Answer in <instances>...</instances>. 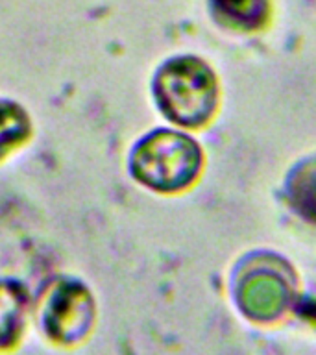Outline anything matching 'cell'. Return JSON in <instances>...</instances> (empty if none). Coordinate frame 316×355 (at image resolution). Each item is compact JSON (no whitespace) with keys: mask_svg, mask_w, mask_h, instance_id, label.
Wrapping results in <instances>:
<instances>
[{"mask_svg":"<svg viewBox=\"0 0 316 355\" xmlns=\"http://www.w3.org/2000/svg\"><path fill=\"white\" fill-rule=\"evenodd\" d=\"M155 94L163 113L183 126L204 124L216 107L215 76L193 58L166 63L155 80Z\"/></svg>","mask_w":316,"mask_h":355,"instance_id":"1","label":"cell"},{"mask_svg":"<svg viewBox=\"0 0 316 355\" xmlns=\"http://www.w3.org/2000/svg\"><path fill=\"white\" fill-rule=\"evenodd\" d=\"M202 165L198 144L176 132H155L133 152L139 182L157 191H177L193 182Z\"/></svg>","mask_w":316,"mask_h":355,"instance_id":"2","label":"cell"},{"mask_svg":"<svg viewBox=\"0 0 316 355\" xmlns=\"http://www.w3.org/2000/svg\"><path fill=\"white\" fill-rule=\"evenodd\" d=\"M91 300L80 285H63L50 304L46 322L58 338L74 340L89 326Z\"/></svg>","mask_w":316,"mask_h":355,"instance_id":"3","label":"cell"},{"mask_svg":"<svg viewBox=\"0 0 316 355\" xmlns=\"http://www.w3.org/2000/svg\"><path fill=\"white\" fill-rule=\"evenodd\" d=\"M24 302V293L17 283L0 282V346H8L19 335Z\"/></svg>","mask_w":316,"mask_h":355,"instance_id":"4","label":"cell"},{"mask_svg":"<svg viewBox=\"0 0 316 355\" xmlns=\"http://www.w3.org/2000/svg\"><path fill=\"white\" fill-rule=\"evenodd\" d=\"M30 122L26 113L15 104L0 102V157L28 137Z\"/></svg>","mask_w":316,"mask_h":355,"instance_id":"5","label":"cell"},{"mask_svg":"<svg viewBox=\"0 0 316 355\" xmlns=\"http://www.w3.org/2000/svg\"><path fill=\"white\" fill-rule=\"evenodd\" d=\"M292 200L296 207L310 220H316V163L299 171L292 182Z\"/></svg>","mask_w":316,"mask_h":355,"instance_id":"6","label":"cell"}]
</instances>
